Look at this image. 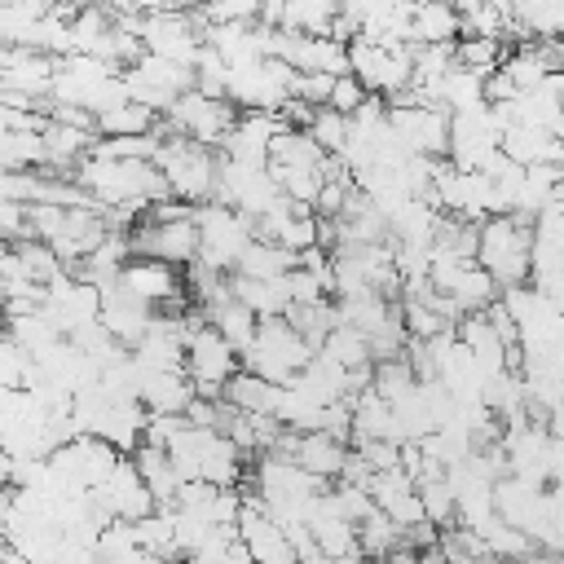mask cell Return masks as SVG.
I'll use <instances>...</instances> for the list:
<instances>
[{"label":"cell","mask_w":564,"mask_h":564,"mask_svg":"<svg viewBox=\"0 0 564 564\" xmlns=\"http://www.w3.org/2000/svg\"><path fill=\"white\" fill-rule=\"evenodd\" d=\"M476 264L489 269L498 286H520L533 273V220L524 216H485L476 238Z\"/></svg>","instance_id":"cell-1"},{"label":"cell","mask_w":564,"mask_h":564,"mask_svg":"<svg viewBox=\"0 0 564 564\" xmlns=\"http://www.w3.org/2000/svg\"><path fill=\"white\" fill-rule=\"evenodd\" d=\"M159 172L167 176V189L172 198L181 203H212L216 198V163H220V150H207L181 132H163L159 141V154H154Z\"/></svg>","instance_id":"cell-2"},{"label":"cell","mask_w":564,"mask_h":564,"mask_svg":"<svg viewBox=\"0 0 564 564\" xmlns=\"http://www.w3.org/2000/svg\"><path fill=\"white\" fill-rule=\"evenodd\" d=\"M313 352L317 348L286 317H260L256 339L242 348V370H256V375H264L273 383H286L308 366Z\"/></svg>","instance_id":"cell-3"},{"label":"cell","mask_w":564,"mask_h":564,"mask_svg":"<svg viewBox=\"0 0 564 564\" xmlns=\"http://www.w3.org/2000/svg\"><path fill=\"white\" fill-rule=\"evenodd\" d=\"M348 70L366 84V93L397 97L414 79V44H379L366 35L348 40Z\"/></svg>","instance_id":"cell-4"},{"label":"cell","mask_w":564,"mask_h":564,"mask_svg":"<svg viewBox=\"0 0 564 564\" xmlns=\"http://www.w3.org/2000/svg\"><path fill=\"white\" fill-rule=\"evenodd\" d=\"M194 225H198V260L220 273H234L242 247L256 238V220L225 203H198Z\"/></svg>","instance_id":"cell-5"},{"label":"cell","mask_w":564,"mask_h":564,"mask_svg":"<svg viewBox=\"0 0 564 564\" xmlns=\"http://www.w3.org/2000/svg\"><path fill=\"white\" fill-rule=\"evenodd\" d=\"M238 115H242V110H238L229 97H207V93L189 88V93H181L176 106L163 115V132H181V137H189V141H198V145H207V150H220L225 137L234 132Z\"/></svg>","instance_id":"cell-6"},{"label":"cell","mask_w":564,"mask_h":564,"mask_svg":"<svg viewBox=\"0 0 564 564\" xmlns=\"http://www.w3.org/2000/svg\"><path fill=\"white\" fill-rule=\"evenodd\" d=\"M291 84H295V70L282 57H260L247 66H229L225 97L238 110H282L291 101Z\"/></svg>","instance_id":"cell-7"},{"label":"cell","mask_w":564,"mask_h":564,"mask_svg":"<svg viewBox=\"0 0 564 564\" xmlns=\"http://www.w3.org/2000/svg\"><path fill=\"white\" fill-rule=\"evenodd\" d=\"M388 123L401 132V141L414 154H427V159H445L449 154V110L414 101L410 88L388 97Z\"/></svg>","instance_id":"cell-8"},{"label":"cell","mask_w":564,"mask_h":564,"mask_svg":"<svg viewBox=\"0 0 564 564\" xmlns=\"http://www.w3.org/2000/svg\"><path fill=\"white\" fill-rule=\"evenodd\" d=\"M498 150H502V128L494 123L489 101L449 115V154H445V159H449L454 167H463V172H485Z\"/></svg>","instance_id":"cell-9"},{"label":"cell","mask_w":564,"mask_h":564,"mask_svg":"<svg viewBox=\"0 0 564 564\" xmlns=\"http://www.w3.org/2000/svg\"><path fill=\"white\" fill-rule=\"evenodd\" d=\"M238 370H242L238 348H234L212 322H203V326L185 339V375L194 379L198 397H220V388H225Z\"/></svg>","instance_id":"cell-10"},{"label":"cell","mask_w":564,"mask_h":564,"mask_svg":"<svg viewBox=\"0 0 564 564\" xmlns=\"http://www.w3.org/2000/svg\"><path fill=\"white\" fill-rule=\"evenodd\" d=\"M198 212V207H194ZM132 256H154V260H167L176 269L194 264L198 260V225L194 216L185 220H141L132 225Z\"/></svg>","instance_id":"cell-11"},{"label":"cell","mask_w":564,"mask_h":564,"mask_svg":"<svg viewBox=\"0 0 564 564\" xmlns=\"http://www.w3.org/2000/svg\"><path fill=\"white\" fill-rule=\"evenodd\" d=\"M273 57H282L291 70L348 75V44L335 35H308V31H278L273 26Z\"/></svg>","instance_id":"cell-12"},{"label":"cell","mask_w":564,"mask_h":564,"mask_svg":"<svg viewBox=\"0 0 564 564\" xmlns=\"http://www.w3.org/2000/svg\"><path fill=\"white\" fill-rule=\"evenodd\" d=\"M119 286L141 300V304H167V308H181L185 304V282H181V269L167 264V260H154V256H128V264L119 269Z\"/></svg>","instance_id":"cell-13"},{"label":"cell","mask_w":564,"mask_h":564,"mask_svg":"<svg viewBox=\"0 0 564 564\" xmlns=\"http://www.w3.org/2000/svg\"><path fill=\"white\" fill-rule=\"evenodd\" d=\"M286 128L282 110H242L234 132L225 137L220 154L225 159H238V163H256V167H269V141L273 132Z\"/></svg>","instance_id":"cell-14"},{"label":"cell","mask_w":564,"mask_h":564,"mask_svg":"<svg viewBox=\"0 0 564 564\" xmlns=\"http://www.w3.org/2000/svg\"><path fill=\"white\" fill-rule=\"evenodd\" d=\"M335 18H339V0H264L260 4V22L278 31L326 35Z\"/></svg>","instance_id":"cell-15"},{"label":"cell","mask_w":564,"mask_h":564,"mask_svg":"<svg viewBox=\"0 0 564 564\" xmlns=\"http://www.w3.org/2000/svg\"><path fill=\"white\" fill-rule=\"evenodd\" d=\"M150 322H154V313H150V304H141V300H132L119 282H110V286H101V326L123 344V348H132L145 330H150Z\"/></svg>","instance_id":"cell-16"},{"label":"cell","mask_w":564,"mask_h":564,"mask_svg":"<svg viewBox=\"0 0 564 564\" xmlns=\"http://www.w3.org/2000/svg\"><path fill=\"white\" fill-rule=\"evenodd\" d=\"M564 35V0H516L507 9V35L502 40H555Z\"/></svg>","instance_id":"cell-17"},{"label":"cell","mask_w":564,"mask_h":564,"mask_svg":"<svg viewBox=\"0 0 564 564\" xmlns=\"http://www.w3.org/2000/svg\"><path fill=\"white\" fill-rule=\"evenodd\" d=\"M194 397L198 388L185 370H141V405L150 414H185Z\"/></svg>","instance_id":"cell-18"},{"label":"cell","mask_w":564,"mask_h":564,"mask_svg":"<svg viewBox=\"0 0 564 564\" xmlns=\"http://www.w3.org/2000/svg\"><path fill=\"white\" fill-rule=\"evenodd\" d=\"M40 141H44V167H48V172H75V163L97 145V132H93V128L62 123V119L48 115Z\"/></svg>","instance_id":"cell-19"},{"label":"cell","mask_w":564,"mask_h":564,"mask_svg":"<svg viewBox=\"0 0 564 564\" xmlns=\"http://www.w3.org/2000/svg\"><path fill=\"white\" fill-rule=\"evenodd\" d=\"M463 35V13L454 0H419L410 13V44H454Z\"/></svg>","instance_id":"cell-20"},{"label":"cell","mask_w":564,"mask_h":564,"mask_svg":"<svg viewBox=\"0 0 564 564\" xmlns=\"http://www.w3.org/2000/svg\"><path fill=\"white\" fill-rule=\"evenodd\" d=\"M198 476H203V480H212V485H220V489H229V485H238V480H242V449H238L225 432H216V427H203V445H198Z\"/></svg>","instance_id":"cell-21"},{"label":"cell","mask_w":564,"mask_h":564,"mask_svg":"<svg viewBox=\"0 0 564 564\" xmlns=\"http://www.w3.org/2000/svg\"><path fill=\"white\" fill-rule=\"evenodd\" d=\"M502 154L516 159L520 167H538V163H560L564 145L555 141L551 128H533V123H516L502 132Z\"/></svg>","instance_id":"cell-22"},{"label":"cell","mask_w":564,"mask_h":564,"mask_svg":"<svg viewBox=\"0 0 564 564\" xmlns=\"http://www.w3.org/2000/svg\"><path fill=\"white\" fill-rule=\"evenodd\" d=\"M132 463H137L141 480L150 485L154 502H159V507H172V502H176V489H181V471H176L172 454H167L163 445H150V441H141V445L132 449Z\"/></svg>","instance_id":"cell-23"},{"label":"cell","mask_w":564,"mask_h":564,"mask_svg":"<svg viewBox=\"0 0 564 564\" xmlns=\"http://www.w3.org/2000/svg\"><path fill=\"white\" fill-rule=\"evenodd\" d=\"M220 397L234 405V410H247V414H278V401H282V383L256 375V370H238Z\"/></svg>","instance_id":"cell-24"},{"label":"cell","mask_w":564,"mask_h":564,"mask_svg":"<svg viewBox=\"0 0 564 564\" xmlns=\"http://www.w3.org/2000/svg\"><path fill=\"white\" fill-rule=\"evenodd\" d=\"M308 529H313V542H317V551H322L326 560H339V555H361L357 524H352L348 516L326 511V507H317V502H313V520H308Z\"/></svg>","instance_id":"cell-25"},{"label":"cell","mask_w":564,"mask_h":564,"mask_svg":"<svg viewBox=\"0 0 564 564\" xmlns=\"http://www.w3.org/2000/svg\"><path fill=\"white\" fill-rule=\"evenodd\" d=\"M295 264H300V256H295V251H286V247H278V242H264V238H251V242L242 247V256H238L234 273H242V278H260V282H273V278H286Z\"/></svg>","instance_id":"cell-26"},{"label":"cell","mask_w":564,"mask_h":564,"mask_svg":"<svg viewBox=\"0 0 564 564\" xmlns=\"http://www.w3.org/2000/svg\"><path fill=\"white\" fill-rule=\"evenodd\" d=\"M229 291L256 313V317H282L291 308V286L286 278H273V282H260V278H242V273H229Z\"/></svg>","instance_id":"cell-27"},{"label":"cell","mask_w":564,"mask_h":564,"mask_svg":"<svg viewBox=\"0 0 564 564\" xmlns=\"http://www.w3.org/2000/svg\"><path fill=\"white\" fill-rule=\"evenodd\" d=\"M203 313H207V322H212V326H216V330H220V335H225V339L238 348V357H242V348L256 339L260 317H256V313H251V308H247V304H242L234 291H229V295H220V300H212Z\"/></svg>","instance_id":"cell-28"},{"label":"cell","mask_w":564,"mask_h":564,"mask_svg":"<svg viewBox=\"0 0 564 564\" xmlns=\"http://www.w3.org/2000/svg\"><path fill=\"white\" fill-rule=\"evenodd\" d=\"M159 128H163V115L141 101H119L97 115V137H141V132H159Z\"/></svg>","instance_id":"cell-29"},{"label":"cell","mask_w":564,"mask_h":564,"mask_svg":"<svg viewBox=\"0 0 564 564\" xmlns=\"http://www.w3.org/2000/svg\"><path fill=\"white\" fill-rule=\"evenodd\" d=\"M480 101H485V75H480V70H467V66L454 62V70L441 79L432 106H441V110L454 115V110H467V106H480Z\"/></svg>","instance_id":"cell-30"},{"label":"cell","mask_w":564,"mask_h":564,"mask_svg":"<svg viewBox=\"0 0 564 564\" xmlns=\"http://www.w3.org/2000/svg\"><path fill=\"white\" fill-rule=\"evenodd\" d=\"M322 352H330L344 370H357V366H370L375 361V348H370V335L357 330L352 322H335L330 335L322 339Z\"/></svg>","instance_id":"cell-31"},{"label":"cell","mask_w":564,"mask_h":564,"mask_svg":"<svg viewBox=\"0 0 564 564\" xmlns=\"http://www.w3.org/2000/svg\"><path fill=\"white\" fill-rule=\"evenodd\" d=\"M269 172H273L278 189L291 203H300V207H313L317 194H322V185H326V172L322 167H304V163H269Z\"/></svg>","instance_id":"cell-32"},{"label":"cell","mask_w":564,"mask_h":564,"mask_svg":"<svg viewBox=\"0 0 564 564\" xmlns=\"http://www.w3.org/2000/svg\"><path fill=\"white\" fill-rule=\"evenodd\" d=\"M502 57H507L502 35H458V40H454V62L467 66V70L489 75V70L502 66Z\"/></svg>","instance_id":"cell-33"},{"label":"cell","mask_w":564,"mask_h":564,"mask_svg":"<svg viewBox=\"0 0 564 564\" xmlns=\"http://www.w3.org/2000/svg\"><path fill=\"white\" fill-rule=\"evenodd\" d=\"M419 498H423V511H427V520H432L436 529H449V524L458 520V498H454L445 471L423 476V480H419Z\"/></svg>","instance_id":"cell-34"},{"label":"cell","mask_w":564,"mask_h":564,"mask_svg":"<svg viewBox=\"0 0 564 564\" xmlns=\"http://www.w3.org/2000/svg\"><path fill=\"white\" fill-rule=\"evenodd\" d=\"M357 542H361V555L375 564V560H383L392 546H401V524H392V520L375 507L366 520H357Z\"/></svg>","instance_id":"cell-35"},{"label":"cell","mask_w":564,"mask_h":564,"mask_svg":"<svg viewBox=\"0 0 564 564\" xmlns=\"http://www.w3.org/2000/svg\"><path fill=\"white\" fill-rule=\"evenodd\" d=\"M383 401H401V397H410L414 388H419V375L410 370V361H405V352L401 357H383V361H375V383H370Z\"/></svg>","instance_id":"cell-36"},{"label":"cell","mask_w":564,"mask_h":564,"mask_svg":"<svg viewBox=\"0 0 564 564\" xmlns=\"http://www.w3.org/2000/svg\"><path fill=\"white\" fill-rule=\"evenodd\" d=\"M308 137H313L326 154H339L344 141H348V115H344V110H330V106H317V110H313V123H308Z\"/></svg>","instance_id":"cell-37"},{"label":"cell","mask_w":564,"mask_h":564,"mask_svg":"<svg viewBox=\"0 0 564 564\" xmlns=\"http://www.w3.org/2000/svg\"><path fill=\"white\" fill-rule=\"evenodd\" d=\"M159 141H163V128L159 132H141V137H97L93 150H101L110 159H154Z\"/></svg>","instance_id":"cell-38"},{"label":"cell","mask_w":564,"mask_h":564,"mask_svg":"<svg viewBox=\"0 0 564 564\" xmlns=\"http://www.w3.org/2000/svg\"><path fill=\"white\" fill-rule=\"evenodd\" d=\"M463 13V35H507V9H498L494 0H480Z\"/></svg>","instance_id":"cell-39"},{"label":"cell","mask_w":564,"mask_h":564,"mask_svg":"<svg viewBox=\"0 0 564 564\" xmlns=\"http://www.w3.org/2000/svg\"><path fill=\"white\" fill-rule=\"evenodd\" d=\"M260 4L264 0H203L198 18L207 22H260Z\"/></svg>","instance_id":"cell-40"},{"label":"cell","mask_w":564,"mask_h":564,"mask_svg":"<svg viewBox=\"0 0 564 564\" xmlns=\"http://www.w3.org/2000/svg\"><path fill=\"white\" fill-rule=\"evenodd\" d=\"M330 84H335V75H326V70H295L291 97H300L308 106H326L330 101Z\"/></svg>","instance_id":"cell-41"},{"label":"cell","mask_w":564,"mask_h":564,"mask_svg":"<svg viewBox=\"0 0 564 564\" xmlns=\"http://www.w3.org/2000/svg\"><path fill=\"white\" fill-rule=\"evenodd\" d=\"M366 97H370V93H366V84H361V79L348 70V75H335V84H330V101H326V106H330V110L352 115V110H357Z\"/></svg>","instance_id":"cell-42"},{"label":"cell","mask_w":564,"mask_h":564,"mask_svg":"<svg viewBox=\"0 0 564 564\" xmlns=\"http://www.w3.org/2000/svg\"><path fill=\"white\" fill-rule=\"evenodd\" d=\"M352 449H357V458H361L370 471L401 467V445H397V441H357Z\"/></svg>","instance_id":"cell-43"},{"label":"cell","mask_w":564,"mask_h":564,"mask_svg":"<svg viewBox=\"0 0 564 564\" xmlns=\"http://www.w3.org/2000/svg\"><path fill=\"white\" fill-rule=\"evenodd\" d=\"M516 97H520V88H516V79H511L502 66L485 75V101H489V106H502V101H516Z\"/></svg>","instance_id":"cell-44"},{"label":"cell","mask_w":564,"mask_h":564,"mask_svg":"<svg viewBox=\"0 0 564 564\" xmlns=\"http://www.w3.org/2000/svg\"><path fill=\"white\" fill-rule=\"evenodd\" d=\"M115 564H185V560H167V555H154V551H128L123 560H115Z\"/></svg>","instance_id":"cell-45"},{"label":"cell","mask_w":564,"mask_h":564,"mask_svg":"<svg viewBox=\"0 0 564 564\" xmlns=\"http://www.w3.org/2000/svg\"><path fill=\"white\" fill-rule=\"evenodd\" d=\"M375 564H419V551L401 542V546H392V551H388L383 560H375Z\"/></svg>","instance_id":"cell-46"},{"label":"cell","mask_w":564,"mask_h":564,"mask_svg":"<svg viewBox=\"0 0 564 564\" xmlns=\"http://www.w3.org/2000/svg\"><path fill=\"white\" fill-rule=\"evenodd\" d=\"M229 564H260V560L247 551V542H242V538H234V542H229Z\"/></svg>","instance_id":"cell-47"},{"label":"cell","mask_w":564,"mask_h":564,"mask_svg":"<svg viewBox=\"0 0 564 564\" xmlns=\"http://www.w3.org/2000/svg\"><path fill=\"white\" fill-rule=\"evenodd\" d=\"M419 564H449V555L441 551V542H432V546L419 551Z\"/></svg>","instance_id":"cell-48"},{"label":"cell","mask_w":564,"mask_h":564,"mask_svg":"<svg viewBox=\"0 0 564 564\" xmlns=\"http://www.w3.org/2000/svg\"><path fill=\"white\" fill-rule=\"evenodd\" d=\"M9 516H13V485H0V529L9 524Z\"/></svg>","instance_id":"cell-49"},{"label":"cell","mask_w":564,"mask_h":564,"mask_svg":"<svg viewBox=\"0 0 564 564\" xmlns=\"http://www.w3.org/2000/svg\"><path fill=\"white\" fill-rule=\"evenodd\" d=\"M551 48H555V62L564 66V35H555V40H551Z\"/></svg>","instance_id":"cell-50"},{"label":"cell","mask_w":564,"mask_h":564,"mask_svg":"<svg viewBox=\"0 0 564 564\" xmlns=\"http://www.w3.org/2000/svg\"><path fill=\"white\" fill-rule=\"evenodd\" d=\"M551 485H560V489H564V467H560V471L551 476Z\"/></svg>","instance_id":"cell-51"},{"label":"cell","mask_w":564,"mask_h":564,"mask_svg":"<svg viewBox=\"0 0 564 564\" xmlns=\"http://www.w3.org/2000/svg\"><path fill=\"white\" fill-rule=\"evenodd\" d=\"M0 132H4V106H0Z\"/></svg>","instance_id":"cell-52"},{"label":"cell","mask_w":564,"mask_h":564,"mask_svg":"<svg viewBox=\"0 0 564 564\" xmlns=\"http://www.w3.org/2000/svg\"><path fill=\"white\" fill-rule=\"evenodd\" d=\"M70 4H88V0H70Z\"/></svg>","instance_id":"cell-53"}]
</instances>
